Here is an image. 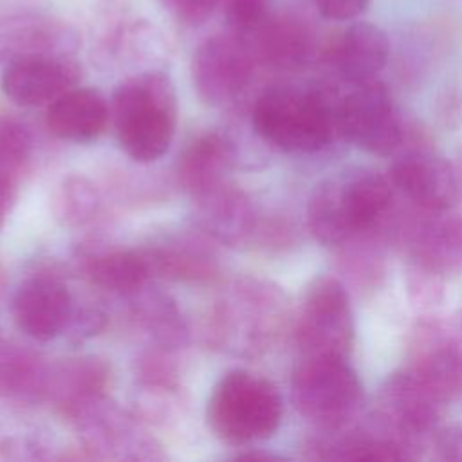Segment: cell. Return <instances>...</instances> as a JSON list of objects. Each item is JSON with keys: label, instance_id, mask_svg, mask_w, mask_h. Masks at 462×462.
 <instances>
[{"label": "cell", "instance_id": "1", "mask_svg": "<svg viewBox=\"0 0 462 462\" xmlns=\"http://www.w3.org/2000/svg\"><path fill=\"white\" fill-rule=\"evenodd\" d=\"M339 96L327 87L273 85L253 105V126L269 144L289 153H314L337 134Z\"/></svg>", "mask_w": 462, "mask_h": 462}, {"label": "cell", "instance_id": "2", "mask_svg": "<svg viewBox=\"0 0 462 462\" xmlns=\"http://www.w3.org/2000/svg\"><path fill=\"white\" fill-rule=\"evenodd\" d=\"M110 116L126 155L139 162L159 159L170 148L177 125L171 79L159 70L125 79L112 94Z\"/></svg>", "mask_w": 462, "mask_h": 462}, {"label": "cell", "instance_id": "3", "mask_svg": "<svg viewBox=\"0 0 462 462\" xmlns=\"http://www.w3.org/2000/svg\"><path fill=\"white\" fill-rule=\"evenodd\" d=\"M285 296L274 283L242 276L233 280L213 305L211 343L235 356H258L280 336L285 325Z\"/></svg>", "mask_w": 462, "mask_h": 462}, {"label": "cell", "instance_id": "4", "mask_svg": "<svg viewBox=\"0 0 462 462\" xmlns=\"http://www.w3.org/2000/svg\"><path fill=\"white\" fill-rule=\"evenodd\" d=\"M283 402L278 388L265 377L235 368L215 384L206 420L217 439L231 446H245L269 439L280 426Z\"/></svg>", "mask_w": 462, "mask_h": 462}, {"label": "cell", "instance_id": "5", "mask_svg": "<svg viewBox=\"0 0 462 462\" xmlns=\"http://www.w3.org/2000/svg\"><path fill=\"white\" fill-rule=\"evenodd\" d=\"M291 399L303 419L336 431L357 413L363 384L346 357L303 356L292 372Z\"/></svg>", "mask_w": 462, "mask_h": 462}, {"label": "cell", "instance_id": "6", "mask_svg": "<svg viewBox=\"0 0 462 462\" xmlns=\"http://www.w3.org/2000/svg\"><path fill=\"white\" fill-rule=\"evenodd\" d=\"M354 332V312L345 285L332 276L314 278L294 325V339L301 354L346 357Z\"/></svg>", "mask_w": 462, "mask_h": 462}, {"label": "cell", "instance_id": "7", "mask_svg": "<svg viewBox=\"0 0 462 462\" xmlns=\"http://www.w3.org/2000/svg\"><path fill=\"white\" fill-rule=\"evenodd\" d=\"M337 135L374 155H392L404 141V123L390 90L372 79L339 99Z\"/></svg>", "mask_w": 462, "mask_h": 462}, {"label": "cell", "instance_id": "8", "mask_svg": "<svg viewBox=\"0 0 462 462\" xmlns=\"http://www.w3.org/2000/svg\"><path fill=\"white\" fill-rule=\"evenodd\" d=\"M253 49L231 34L204 40L191 58V81L197 96L209 106H226L247 88L254 70Z\"/></svg>", "mask_w": 462, "mask_h": 462}, {"label": "cell", "instance_id": "9", "mask_svg": "<svg viewBox=\"0 0 462 462\" xmlns=\"http://www.w3.org/2000/svg\"><path fill=\"white\" fill-rule=\"evenodd\" d=\"M72 424L87 457L94 458H130L161 460L164 453L152 435L143 430L135 415H128L105 397L83 410Z\"/></svg>", "mask_w": 462, "mask_h": 462}, {"label": "cell", "instance_id": "10", "mask_svg": "<svg viewBox=\"0 0 462 462\" xmlns=\"http://www.w3.org/2000/svg\"><path fill=\"white\" fill-rule=\"evenodd\" d=\"M74 300L54 273H36L25 278L11 300V316L18 330L36 341H51L67 332Z\"/></svg>", "mask_w": 462, "mask_h": 462}, {"label": "cell", "instance_id": "11", "mask_svg": "<svg viewBox=\"0 0 462 462\" xmlns=\"http://www.w3.org/2000/svg\"><path fill=\"white\" fill-rule=\"evenodd\" d=\"M390 179L413 204L431 213L448 211L460 193L453 164L428 148L401 153L392 164Z\"/></svg>", "mask_w": 462, "mask_h": 462}, {"label": "cell", "instance_id": "12", "mask_svg": "<svg viewBox=\"0 0 462 462\" xmlns=\"http://www.w3.org/2000/svg\"><path fill=\"white\" fill-rule=\"evenodd\" d=\"M444 406L410 368L390 374L381 388V422L408 442L431 431L442 417Z\"/></svg>", "mask_w": 462, "mask_h": 462}, {"label": "cell", "instance_id": "13", "mask_svg": "<svg viewBox=\"0 0 462 462\" xmlns=\"http://www.w3.org/2000/svg\"><path fill=\"white\" fill-rule=\"evenodd\" d=\"M112 370L106 359L83 354L51 365L47 395L54 411L72 422L83 410L108 397Z\"/></svg>", "mask_w": 462, "mask_h": 462}, {"label": "cell", "instance_id": "14", "mask_svg": "<svg viewBox=\"0 0 462 462\" xmlns=\"http://www.w3.org/2000/svg\"><path fill=\"white\" fill-rule=\"evenodd\" d=\"M79 76V67L69 56H29L5 65L0 87L20 106H42L74 88Z\"/></svg>", "mask_w": 462, "mask_h": 462}, {"label": "cell", "instance_id": "15", "mask_svg": "<svg viewBox=\"0 0 462 462\" xmlns=\"http://www.w3.org/2000/svg\"><path fill=\"white\" fill-rule=\"evenodd\" d=\"M193 200L197 226L211 240L236 247L254 236L258 227L256 209L249 195L229 180L199 193Z\"/></svg>", "mask_w": 462, "mask_h": 462}, {"label": "cell", "instance_id": "16", "mask_svg": "<svg viewBox=\"0 0 462 462\" xmlns=\"http://www.w3.org/2000/svg\"><path fill=\"white\" fill-rule=\"evenodd\" d=\"M442 213L420 222L410 238V271L440 282L462 271V217Z\"/></svg>", "mask_w": 462, "mask_h": 462}, {"label": "cell", "instance_id": "17", "mask_svg": "<svg viewBox=\"0 0 462 462\" xmlns=\"http://www.w3.org/2000/svg\"><path fill=\"white\" fill-rule=\"evenodd\" d=\"M78 38L67 25L43 16H11L0 20V61L29 56H69Z\"/></svg>", "mask_w": 462, "mask_h": 462}, {"label": "cell", "instance_id": "18", "mask_svg": "<svg viewBox=\"0 0 462 462\" xmlns=\"http://www.w3.org/2000/svg\"><path fill=\"white\" fill-rule=\"evenodd\" d=\"M110 119L106 99L94 88L74 87L47 108V128L61 141L88 143L103 134Z\"/></svg>", "mask_w": 462, "mask_h": 462}, {"label": "cell", "instance_id": "19", "mask_svg": "<svg viewBox=\"0 0 462 462\" xmlns=\"http://www.w3.org/2000/svg\"><path fill=\"white\" fill-rule=\"evenodd\" d=\"M388 56L390 42L386 32L370 22H356L336 42L332 63L345 81L361 85L375 79Z\"/></svg>", "mask_w": 462, "mask_h": 462}, {"label": "cell", "instance_id": "20", "mask_svg": "<svg viewBox=\"0 0 462 462\" xmlns=\"http://www.w3.org/2000/svg\"><path fill=\"white\" fill-rule=\"evenodd\" d=\"M235 148L233 143L220 132H204L191 139L177 162L179 184L191 195L227 180L233 168Z\"/></svg>", "mask_w": 462, "mask_h": 462}, {"label": "cell", "instance_id": "21", "mask_svg": "<svg viewBox=\"0 0 462 462\" xmlns=\"http://www.w3.org/2000/svg\"><path fill=\"white\" fill-rule=\"evenodd\" d=\"M51 365L32 348L0 334V399L16 404L45 401Z\"/></svg>", "mask_w": 462, "mask_h": 462}, {"label": "cell", "instance_id": "22", "mask_svg": "<svg viewBox=\"0 0 462 462\" xmlns=\"http://www.w3.org/2000/svg\"><path fill=\"white\" fill-rule=\"evenodd\" d=\"M152 276L173 282L206 283L217 278L215 253L193 238H173L143 249Z\"/></svg>", "mask_w": 462, "mask_h": 462}, {"label": "cell", "instance_id": "23", "mask_svg": "<svg viewBox=\"0 0 462 462\" xmlns=\"http://www.w3.org/2000/svg\"><path fill=\"white\" fill-rule=\"evenodd\" d=\"M254 34V58L269 67L294 70L303 67L312 54V34L298 18L269 14Z\"/></svg>", "mask_w": 462, "mask_h": 462}, {"label": "cell", "instance_id": "24", "mask_svg": "<svg viewBox=\"0 0 462 462\" xmlns=\"http://www.w3.org/2000/svg\"><path fill=\"white\" fill-rule=\"evenodd\" d=\"M132 318L144 330L152 345L180 350L188 343V325L177 301L157 291L143 287L130 296Z\"/></svg>", "mask_w": 462, "mask_h": 462}, {"label": "cell", "instance_id": "25", "mask_svg": "<svg viewBox=\"0 0 462 462\" xmlns=\"http://www.w3.org/2000/svg\"><path fill=\"white\" fill-rule=\"evenodd\" d=\"M83 269L92 285L125 298L146 287L152 278L143 249H112L87 254Z\"/></svg>", "mask_w": 462, "mask_h": 462}, {"label": "cell", "instance_id": "26", "mask_svg": "<svg viewBox=\"0 0 462 462\" xmlns=\"http://www.w3.org/2000/svg\"><path fill=\"white\" fill-rule=\"evenodd\" d=\"M408 368L444 404L462 393V346L451 339H433Z\"/></svg>", "mask_w": 462, "mask_h": 462}, {"label": "cell", "instance_id": "27", "mask_svg": "<svg viewBox=\"0 0 462 462\" xmlns=\"http://www.w3.org/2000/svg\"><path fill=\"white\" fill-rule=\"evenodd\" d=\"M307 227L314 240L327 247L341 245L356 236L341 177L328 179L312 191L307 206Z\"/></svg>", "mask_w": 462, "mask_h": 462}, {"label": "cell", "instance_id": "28", "mask_svg": "<svg viewBox=\"0 0 462 462\" xmlns=\"http://www.w3.org/2000/svg\"><path fill=\"white\" fill-rule=\"evenodd\" d=\"M341 179L356 236L366 235L390 209L393 199V182L370 170L343 175Z\"/></svg>", "mask_w": 462, "mask_h": 462}, {"label": "cell", "instance_id": "29", "mask_svg": "<svg viewBox=\"0 0 462 462\" xmlns=\"http://www.w3.org/2000/svg\"><path fill=\"white\" fill-rule=\"evenodd\" d=\"M51 208L60 226L78 229L96 218L101 208V195L88 177L72 173L56 186Z\"/></svg>", "mask_w": 462, "mask_h": 462}, {"label": "cell", "instance_id": "30", "mask_svg": "<svg viewBox=\"0 0 462 462\" xmlns=\"http://www.w3.org/2000/svg\"><path fill=\"white\" fill-rule=\"evenodd\" d=\"M34 152L29 126L14 117L0 119V173L20 180L27 171Z\"/></svg>", "mask_w": 462, "mask_h": 462}, {"label": "cell", "instance_id": "31", "mask_svg": "<svg viewBox=\"0 0 462 462\" xmlns=\"http://www.w3.org/2000/svg\"><path fill=\"white\" fill-rule=\"evenodd\" d=\"M182 392L180 388L170 386H148L137 384L134 397V415L150 426H166L182 411Z\"/></svg>", "mask_w": 462, "mask_h": 462}, {"label": "cell", "instance_id": "32", "mask_svg": "<svg viewBox=\"0 0 462 462\" xmlns=\"http://www.w3.org/2000/svg\"><path fill=\"white\" fill-rule=\"evenodd\" d=\"M273 0H224L227 25L236 34L254 32L269 16Z\"/></svg>", "mask_w": 462, "mask_h": 462}, {"label": "cell", "instance_id": "33", "mask_svg": "<svg viewBox=\"0 0 462 462\" xmlns=\"http://www.w3.org/2000/svg\"><path fill=\"white\" fill-rule=\"evenodd\" d=\"M220 0H161L162 7L186 25L202 23Z\"/></svg>", "mask_w": 462, "mask_h": 462}, {"label": "cell", "instance_id": "34", "mask_svg": "<svg viewBox=\"0 0 462 462\" xmlns=\"http://www.w3.org/2000/svg\"><path fill=\"white\" fill-rule=\"evenodd\" d=\"M106 323V316L96 309V307H81L74 310L70 325L67 328V336L70 341H83L87 337L96 336L99 330H103Z\"/></svg>", "mask_w": 462, "mask_h": 462}, {"label": "cell", "instance_id": "35", "mask_svg": "<svg viewBox=\"0 0 462 462\" xmlns=\"http://www.w3.org/2000/svg\"><path fill=\"white\" fill-rule=\"evenodd\" d=\"M368 4L370 0H314L319 14L336 22L357 18L368 7Z\"/></svg>", "mask_w": 462, "mask_h": 462}, {"label": "cell", "instance_id": "36", "mask_svg": "<svg viewBox=\"0 0 462 462\" xmlns=\"http://www.w3.org/2000/svg\"><path fill=\"white\" fill-rule=\"evenodd\" d=\"M435 449L444 460H462V426H446L435 435Z\"/></svg>", "mask_w": 462, "mask_h": 462}, {"label": "cell", "instance_id": "37", "mask_svg": "<svg viewBox=\"0 0 462 462\" xmlns=\"http://www.w3.org/2000/svg\"><path fill=\"white\" fill-rule=\"evenodd\" d=\"M18 197V180L0 173V229L4 227Z\"/></svg>", "mask_w": 462, "mask_h": 462}, {"label": "cell", "instance_id": "38", "mask_svg": "<svg viewBox=\"0 0 462 462\" xmlns=\"http://www.w3.org/2000/svg\"><path fill=\"white\" fill-rule=\"evenodd\" d=\"M4 285H5V269H4V265L0 262V294L4 291Z\"/></svg>", "mask_w": 462, "mask_h": 462}]
</instances>
